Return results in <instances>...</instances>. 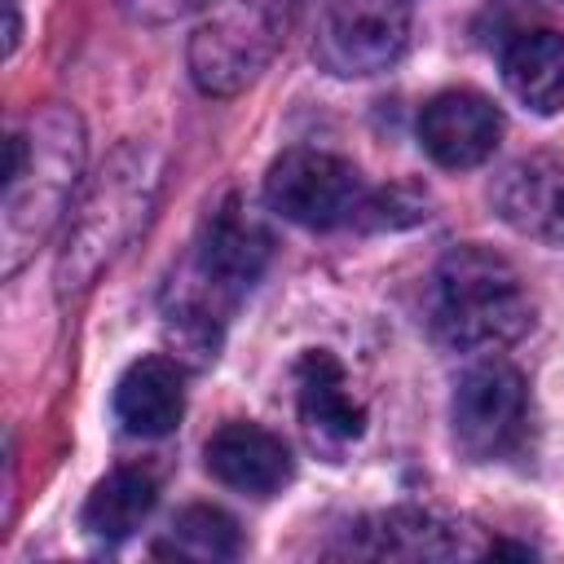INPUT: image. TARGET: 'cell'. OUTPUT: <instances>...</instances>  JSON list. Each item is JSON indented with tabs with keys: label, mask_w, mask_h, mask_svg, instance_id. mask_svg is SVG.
<instances>
[{
	"label": "cell",
	"mask_w": 564,
	"mask_h": 564,
	"mask_svg": "<svg viewBox=\"0 0 564 564\" xmlns=\"http://www.w3.org/2000/svg\"><path fill=\"white\" fill-rule=\"evenodd\" d=\"M269 256H273V238L242 198H225L207 216L185 264L172 273L163 291V326L167 339L181 348V357L189 361L216 357L234 304L256 286Z\"/></svg>",
	"instance_id": "6da1fadb"
},
{
	"label": "cell",
	"mask_w": 564,
	"mask_h": 564,
	"mask_svg": "<svg viewBox=\"0 0 564 564\" xmlns=\"http://www.w3.org/2000/svg\"><path fill=\"white\" fill-rule=\"evenodd\" d=\"M84 172V123L70 106H40L4 141L0 273L13 278L62 225Z\"/></svg>",
	"instance_id": "7a4b0ae2"
},
{
	"label": "cell",
	"mask_w": 564,
	"mask_h": 564,
	"mask_svg": "<svg viewBox=\"0 0 564 564\" xmlns=\"http://www.w3.org/2000/svg\"><path fill=\"white\" fill-rule=\"evenodd\" d=\"M163 185V154L150 141H123L106 154L97 176L66 212V238L57 256V291L79 295L97 273L145 229Z\"/></svg>",
	"instance_id": "3957f363"
},
{
	"label": "cell",
	"mask_w": 564,
	"mask_h": 564,
	"mask_svg": "<svg viewBox=\"0 0 564 564\" xmlns=\"http://www.w3.org/2000/svg\"><path fill=\"white\" fill-rule=\"evenodd\" d=\"M427 326L454 352H494L533 326V300L507 256L454 247L432 269Z\"/></svg>",
	"instance_id": "277c9868"
},
{
	"label": "cell",
	"mask_w": 564,
	"mask_h": 564,
	"mask_svg": "<svg viewBox=\"0 0 564 564\" xmlns=\"http://www.w3.org/2000/svg\"><path fill=\"white\" fill-rule=\"evenodd\" d=\"M300 0H203L189 35V75L207 97L242 93L282 48Z\"/></svg>",
	"instance_id": "5b68a950"
},
{
	"label": "cell",
	"mask_w": 564,
	"mask_h": 564,
	"mask_svg": "<svg viewBox=\"0 0 564 564\" xmlns=\"http://www.w3.org/2000/svg\"><path fill=\"white\" fill-rule=\"evenodd\" d=\"M264 198L291 225H304V229H339V225H348V220L361 216V207H366L370 194H366L361 172L348 159H339L330 150L295 145V150H282L269 163Z\"/></svg>",
	"instance_id": "8992f818"
},
{
	"label": "cell",
	"mask_w": 564,
	"mask_h": 564,
	"mask_svg": "<svg viewBox=\"0 0 564 564\" xmlns=\"http://www.w3.org/2000/svg\"><path fill=\"white\" fill-rule=\"evenodd\" d=\"M454 441L471 463L507 458L529 432V388L524 375L502 357H480L454 388L449 405Z\"/></svg>",
	"instance_id": "52a82bcc"
},
{
	"label": "cell",
	"mask_w": 564,
	"mask_h": 564,
	"mask_svg": "<svg viewBox=\"0 0 564 564\" xmlns=\"http://www.w3.org/2000/svg\"><path fill=\"white\" fill-rule=\"evenodd\" d=\"M410 44L405 0H326L317 22V62L335 75H379Z\"/></svg>",
	"instance_id": "ba28073f"
},
{
	"label": "cell",
	"mask_w": 564,
	"mask_h": 564,
	"mask_svg": "<svg viewBox=\"0 0 564 564\" xmlns=\"http://www.w3.org/2000/svg\"><path fill=\"white\" fill-rule=\"evenodd\" d=\"M502 137V115L489 97L471 88L436 93L419 115V141L441 167H476L494 154Z\"/></svg>",
	"instance_id": "9c48e42d"
},
{
	"label": "cell",
	"mask_w": 564,
	"mask_h": 564,
	"mask_svg": "<svg viewBox=\"0 0 564 564\" xmlns=\"http://www.w3.org/2000/svg\"><path fill=\"white\" fill-rule=\"evenodd\" d=\"M494 212L524 238L564 242V154L542 150L516 159L494 181Z\"/></svg>",
	"instance_id": "30bf717a"
},
{
	"label": "cell",
	"mask_w": 564,
	"mask_h": 564,
	"mask_svg": "<svg viewBox=\"0 0 564 564\" xmlns=\"http://www.w3.org/2000/svg\"><path fill=\"white\" fill-rule=\"evenodd\" d=\"M295 405H300V423L308 441L330 454H339L366 432V410L348 392V375L339 357L326 348H308L295 361Z\"/></svg>",
	"instance_id": "8fae6325"
},
{
	"label": "cell",
	"mask_w": 564,
	"mask_h": 564,
	"mask_svg": "<svg viewBox=\"0 0 564 564\" xmlns=\"http://www.w3.org/2000/svg\"><path fill=\"white\" fill-rule=\"evenodd\" d=\"M352 551L375 560H454V555H480V542L458 520L419 507H397L370 516L352 533Z\"/></svg>",
	"instance_id": "7c38bea8"
},
{
	"label": "cell",
	"mask_w": 564,
	"mask_h": 564,
	"mask_svg": "<svg viewBox=\"0 0 564 564\" xmlns=\"http://www.w3.org/2000/svg\"><path fill=\"white\" fill-rule=\"evenodd\" d=\"M203 458H207V471L225 489H238L251 498H269L291 480V449L282 445V436L264 432L260 423L216 427Z\"/></svg>",
	"instance_id": "4fadbf2b"
},
{
	"label": "cell",
	"mask_w": 564,
	"mask_h": 564,
	"mask_svg": "<svg viewBox=\"0 0 564 564\" xmlns=\"http://www.w3.org/2000/svg\"><path fill=\"white\" fill-rule=\"evenodd\" d=\"M185 414V370L172 357H141L115 383V419L132 436H167Z\"/></svg>",
	"instance_id": "5bb4252c"
},
{
	"label": "cell",
	"mask_w": 564,
	"mask_h": 564,
	"mask_svg": "<svg viewBox=\"0 0 564 564\" xmlns=\"http://www.w3.org/2000/svg\"><path fill=\"white\" fill-rule=\"evenodd\" d=\"M502 79L520 106L533 115L564 110V35L560 31H524L502 53Z\"/></svg>",
	"instance_id": "9a60e30c"
},
{
	"label": "cell",
	"mask_w": 564,
	"mask_h": 564,
	"mask_svg": "<svg viewBox=\"0 0 564 564\" xmlns=\"http://www.w3.org/2000/svg\"><path fill=\"white\" fill-rule=\"evenodd\" d=\"M154 498H159V485H154L150 471L119 467V471H110L106 480L93 485V494H88V502L79 511V524L97 542H123L154 511Z\"/></svg>",
	"instance_id": "2e32d148"
},
{
	"label": "cell",
	"mask_w": 564,
	"mask_h": 564,
	"mask_svg": "<svg viewBox=\"0 0 564 564\" xmlns=\"http://www.w3.org/2000/svg\"><path fill=\"white\" fill-rule=\"evenodd\" d=\"M172 551L189 560H234L242 551V533L220 507H185L172 520Z\"/></svg>",
	"instance_id": "e0dca14e"
},
{
	"label": "cell",
	"mask_w": 564,
	"mask_h": 564,
	"mask_svg": "<svg viewBox=\"0 0 564 564\" xmlns=\"http://www.w3.org/2000/svg\"><path fill=\"white\" fill-rule=\"evenodd\" d=\"M198 4L203 0H119V9L128 18H137V22H172V18H181V13L198 9Z\"/></svg>",
	"instance_id": "ac0fdd59"
},
{
	"label": "cell",
	"mask_w": 564,
	"mask_h": 564,
	"mask_svg": "<svg viewBox=\"0 0 564 564\" xmlns=\"http://www.w3.org/2000/svg\"><path fill=\"white\" fill-rule=\"evenodd\" d=\"M4 18H9V26H4V53H13V48H18V35H22V18H18V0H4Z\"/></svg>",
	"instance_id": "d6986e66"
}]
</instances>
